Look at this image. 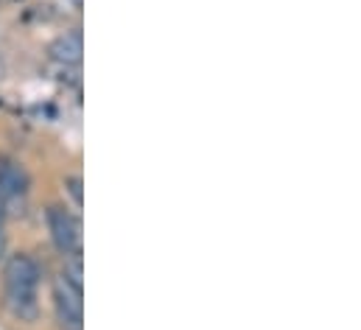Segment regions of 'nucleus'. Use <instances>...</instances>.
Returning <instances> with one entry per match:
<instances>
[{"label": "nucleus", "instance_id": "obj_3", "mask_svg": "<svg viewBox=\"0 0 361 330\" xmlns=\"http://www.w3.org/2000/svg\"><path fill=\"white\" fill-rule=\"evenodd\" d=\"M45 221H48L51 244L56 247L59 255H65V257L82 255V227H79V219L68 207L51 204L45 213Z\"/></svg>", "mask_w": 361, "mask_h": 330}, {"label": "nucleus", "instance_id": "obj_10", "mask_svg": "<svg viewBox=\"0 0 361 330\" xmlns=\"http://www.w3.org/2000/svg\"><path fill=\"white\" fill-rule=\"evenodd\" d=\"M11 3H25V0H11Z\"/></svg>", "mask_w": 361, "mask_h": 330}, {"label": "nucleus", "instance_id": "obj_5", "mask_svg": "<svg viewBox=\"0 0 361 330\" xmlns=\"http://www.w3.org/2000/svg\"><path fill=\"white\" fill-rule=\"evenodd\" d=\"M48 54H51V59H54L56 65H62V68H76V65H82V54H85L82 31L73 28V31L59 34V37L51 42Z\"/></svg>", "mask_w": 361, "mask_h": 330}, {"label": "nucleus", "instance_id": "obj_8", "mask_svg": "<svg viewBox=\"0 0 361 330\" xmlns=\"http://www.w3.org/2000/svg\"><path fill=\"white\" fill-rule=\"evenodd\" d=\"M6 255H8V238H6V233H3V227H0V263L6 260Z\"/></svg>", "mask_w": 361, "mask_h": 330}, {"label": "nucleus", "instance_id": "obj_2", "mask_svg": "<svg viewBox=\"0 0 361 330\" xmlns=\"http://www.w3.org/2000/svg\"><path fill=\"white\" fill-rule=\"evenodd\" d=\"M54 297V314L62 330H85V302H82V288L73 286L65 274L54 277L51 286Z\"/></svg>", "mask_w": 361, "mask_h": 330}, {"label": "nucleus", "instance_id": "obj_6", "mask_svg": "<svg viewBox=\"0 0 361 330\" xmlns=\"http://www.w3.org/2000/svg\"><path fill=\"white\" fill-rule=\"evenodd\" d=\"M65 188H68L73 204L82 207V176H68V179H65Z\"/></svg>", "mask_w": 361, "mask_h": 330}, {"label": "nucleus", "instance_id": "obj_4", "mask_svg": "<svg viewBox=\"0 0 361 330\" xmlns=\"http://www.w3.org/2000/svg\"><path fill=\"white\" fill-rule=\"evenodd\" d=\"M0 193L6 199H23L31 193V173L8 154H0Z\"/></svg>", "mask_w": 361, "mask_h": 330}, {"label": "nucleus", "instance_id": "obj_7", "mask_svg": "<svg viewBox=\"0 0 361 330\" xmlns=\"http://www.w3.org/2000/svg\"><path fill=\"white\" fill-rule=\"evenodd\" d=\"M6 219H8V199L0 193V227L6 224Z\"/></svg>", "mask_w": 361, "mask_h": 330}, {"label": "nucleus", "instance_id": "obj_1", "mask_svg": "<svg viewBox=\"0 0 361 330\" xmlns=\"http://www.w3.org/2000/svg\"><path fill=\"white\" fill-rule=\"evenodd\" d=\"M0 266H3L0 269L3 300L37 297V288L42 283V266L37 263V257H31L28 252H14V255H6V260Z\"/></svg>", "mask_w": 361, "mask_h": 330}, {"label": "nucleus", "instance_id": "obj_9", "mask_svg": "<svg viewBox=\"0 0 361 330\" xmlns=\"http://www.w3.org/2000/svg\"><path fill=\"white\" fill-rule=\"evenodd\" d=\"M71 6H73L76 11H82V0H71Z\"/></svg>", "mask_w": 361, "mask_h": 330}]
</instances>
